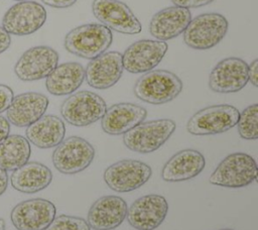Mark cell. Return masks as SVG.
I'll list each match as a JSON object with an SVG mask.
<instances>
[{"label": "cell", "instance_id": "1", "mask_svg": "<svg viewBox=\"0 0 258 230\" xmlns=\"http://www.w3.org/2000/svg\"><path fill=\"white\" fill-rule=\"evenodd\" d=\"M112 31L103 24L88 23L75 27L64 37V47L71 53L92 60L105 52L112 44Z\"/></svg>", "mask_w": 258, "mask_h": 230}, {"label": "cell", "instance_id": "2", "mask_svg": "<svg viewBox=\"0 0 258 230\" xmlns=\"http://www.w3.org/2000/svg\"><path fill=\"white\" fill-rule=\"evenodd\" d=\"M182 90L181 80L166 70L144 73L134 85L135 96L143 102L160 105L175 99Z\"/></svg>", "mask_w": 258, "mask_h": 230}, {"label": "cell", "instance_id": "3", "mask_svg": "<svg viewBox=\"0 0 258 230\" xmlns=\"http://www.w3.org/2000/svg\"><path fill=\"white\" fill-rule=\"evenodd\" d=\"M227 18L216 12L203 13L191 19L183 31L184 43L194 49H209L227 34Z\"/></svg>", "mask_w": 258, "mask_h": 230}, {"label": "cell", "instance_id": "4", "mask_svg": "<svg viewBox=\"0 0 258 230\" xmlns=\"http://www.w3.org/2000/svg\"><path fill=\"white\" fill-rule=\"evenodd\" d=\"M255 159L244 152H235L226 156L211 175L212 185L226 188H242L250 185L257 178Z\"/></svg>", "mask_w": 258, "mask_h": 230}, {"label": "cell", "instance_id": "5", "mask_svg": "<svg viewBox=\"0 0 258 230\" xmlns=\"http://www.w3.org/2000/svg\"><path fill=\"white\" fill-rule=\"evenodd\" d=\"M176 124L171 119H156L141 122L124 133L123 142L127 148L139 153L157 150L172 135Z\"/></svg>", "mask_w": 258, "mask_h": 230}, {"label": "cell", "instance_id": "6", "mask_svg": "<svg viewBox=\"0 0 258 230\" xmlns=\"http://www.w3.org/2000/svg\"><path fill=\"white\" fill-rule=\"evenodd\" d=\"M105 100L91 91H80L68 97L60 106L62 118L74 126H88L105 114Z\"/></svg>", "mask_w": 258, "mask_h": 230}, {"label": "cell", "instance_id": "7", "mask_svg": "<svg viewBox=\"0 0 258 230\" xmlns=\"http://www.w3.org/2000/svg\"><path fill=\"white\" fill-rule=\"evenodd\" d=\"M239 110L228 104L213 105L196 112L187 121L186 130L192 135H213L233 128L239 119Z\"/></svg>", "mask_w": 258, "mask_h": 230}, {"label": "cell", "instance_id": "8", "mask_svg": "<svg viewBox=\"0 0 258 230\" xmlns=\"http://www.w3.org/2000/svg\"><path fill=\"white\" fill-rule=\"evenodd\" d=\"M95 157L93 145L79 136H71L55 146L52 152L54 167L64 175H74L86 169Z\"/></svg>", "mask_w": 258, "mask_h": 230}, {"label": "cell", "instance_id": "9", "mask_svg": "<svg viewBox=\"0 0 258 230\" xmlns=\"http://www.w3.org/2000/svg\"><path fill=\"white\" fill-rule=\"evenodd\" d=\"M151 167L137 159H122L109 165L104 172L107 186L118 193L134 191L151 177Z\"/></svg>", "mask_w": 258, "mask_h": 230}, {"label": "cell", "instance_id": "10", "mask_svg": "<svg viewBox=\"0 0 258 230\" xmlns=\"http://www.w3.org/2000/svg\"><path fill=\"white\" fill-rule=\"evenodd\" d=\"M46 20L45 8L35 1H21L3 15L2 27L14 35H28L37 31Z\"/></svg>", "mask_w": 258, "mask_h": 230}, {"label": "cell", "instance_id": "11", "mask_svg": "<svg viewBox=\"0 0 258 230\" xmlns=\"http://www.w3.org/2000/svg\"><path fill=\"white\" fill-rule=\"evenodd\" d=\"M92 11L94 16L110 30L123 34H137L141 31L139 19L120 0H94Z\"/></svg>", "mask_w": 258, "mask_h": 230}, {"label": "cell", "instance_id": "12", "mask_svg": "<svg viewBox=\"0 0 258 230\" xmlns=\"http://www.w3.org/2000/svg\"><path fill=\"white\" fill-rule=\"evenodd\" d=\"M58 53L47 45L32 46L25 50L14 66L17 78L24 82L46 78L57 66Z\"/></svg>", "mask_w": 258, "mask_h": 230}, {"label": "cell", "instance_id": "13", "mask_svg": "<svg viewBox=\"0 0 258 230\" xmlns=\"http://www.w3.org/2000/svg\"><path fill=\"white\" fill-rule=\"evenodd\" d=\"M167 48L168 45L165 41L137 40L122 53L123 69L131 74L149 72L162 61Z\"/></svg>", "mask_w": 258, "mask_h": 230}, {"label": "cell", "instance_id": "14", "mask_svg": "<svg viewBox=\"0 0 258 230\" xmlns=\"http://www.w3.org/2000/svg\"><path fill=\"white\" fill-rule=\"evenodd\" d=\"M168 204L163 196L150 194L135 200L127 209L128 223L137 230H154L164 221Z\"/></svg>", "mask_w": 258, "mask_h": 230}, {"label": "cell", "instance_id": "15", "mask_svg": "<svg viewBox=\"0 0 258 230\" xmlns=\"http://www.w3.org/2000/svg\"><path fill=\"white\" fill-rule=\"evenodd\" d=\"M55 206L45 199H30L17 204L10 219L17 230H44L54 219Z\"/></svg>", "mask_w": 258, "mask_h": 230}, {"label": "cell", "instance_id": "16", "mask_svg": "<svg viewBox=\"0 0 258 230\" xmlns=\"http://www.w3.org/2000/svg\"><path fill=\"white\" fill-rule=\"evenodd\" d=\"M248 64L240 58L219 62L209 76V88L216 93H236L248 83Z\"/></svg>", "mask_w": 258, "mask_h": 230}, {"label": "cell", "instance_id": "17", "mask_svg": "<svg viewBox=\"0 0 258 230\" xmlns=\"http://www.w3.org/2000/svg\"><path fill=\"white\" fill-rule=\"evenodd\" d=\"M123 70L121 52H103L89 62L85 69V79L92 88L104 90L120 80Z\"/></svg>", "mask_w": 258, "mask_h": 230}, {"label": "cell", "instance_id": "18", "mask_svg": "<svg viewBox=\"0 0 258 230\" xmlns=\"http://www.w3.org/2000/svg\"><path fill=\"white\" fill-rule=\"evenodd\" d=\"M127 209V204L122 198L104 196L89 209L87 222L94 230H113L125 220Z\"/></svg>", "mask_w": 258, "mask_h": 230}, {"label": "cell", "instance_id": "19", "mask_svg": "<svg viewBox=\"0 0 258 230\" xmlns=\"http://www.w3.org/2000/svg\"><path fill=\"white\" fill-rule=\"evenodd\" d=\"M48 98L40 93L26 92L13 97L6 110V119L17 127H27L44 115Z\"/></svg>", "mask_w": 258, "mask_h": 230}, {"label": "cell", "instance_id": "20", "mask_svg": "<svg viewBox=\"0 0 258 230\" xmlns=\"http://www.w3.org/2000/svg\"><path fill=\"white\" fill-rule=\"evenodd\" d=\"M147 111L133 103H117L106 109L101 118V127L110 135H121L145 120Z\"/></svg>", "mask_w": 258, "mask_h": 230}, {"label": "cell", "instance_id": "21", "mask_svg": "<svg viewBox=\"0 0 258 230\" xmlns=\"http://www.w3.org/2000/svg\"><path fill=\"white\" fill-rule=\"evenodd\" d=\"M190 20L191 14L188 9L178 6L166 7L152 16L149 31L154 38L165 41L182 33Z\"/></svg>", "mask_w": 258, "mask_h": 230}, {"label": "cell", "instance_id": "22", "mask_svg": "<svg viewBox=\"0 0 258 230\" xmlns=\"http://www.w3.org/2000/svg\"><path fill=\"white\" fill-rule=\"evenodd\" d=\"M206 160L196 149H182L173 154L163 165L161 178L165 182H182L197 177L203 171Z\"/></svg>", "mask_w": 258, "mask_h": 230}, {"label": "cell", "instance_id": "23", "mask_svg": "<svg viewBox=\"0 0 258 230\" xmlns=\"http://www.w3.org/2000/svg\"><path fill=\"white\" fill-rule=\"evenodd\" d=\"M66 134L63 121L55 115H42L27 126L26 139L39 148H51L59 144Z\"/></svg>", "mask_w": 258, "mask_h": 230}, {"label": "cell", "instance_id": "24", "mask_svg": "<svg viewBox=\"0 0 258 230\" xmlns=\"http://www.w3.org/2000/svg\"><path fill=\"white\" fill-rule=\"evenodd\" d=\"M85 80L84 67L76 62L57 65L46 77L45 87L48 93L54 96L73 94Z\"/></svg>", "mask_w": 258, "mask_h": 230}, {"label": "cell", "instance_id": "25", "mask_svg": "<svg viewBox=\"0 0 258 230\" xmlns=\"http://www.w3.org/2000/svg\"><path fill=\"white\" fill-rule=\"evenodd\" d=\"M52 180L51 170L37 161L26 162L13 170L10 177L11 186L18 192L32 194L44 190Z\"/></svg>", "mask_w": 258, "mask_h": 230}, {"label": "cell", "instance_id": "26", "mask_svg": "<svg viewBox=\"0 0 258 230\" xmlns=\"http://www.w3.org/2000/svg\"><path fill=\"white\" fill-rule=\"evenodd\" d=\"M29 141L21 135H8L0 142V167L7 170H14L24 163L30 157Z\"/></svg>", "mask_w": 258, "mask_h": 230}, {"label": "cell", "instance_id": "27", "mask_svg": "<svg viewBox=\"0 0 258 230\" xmlns=\"http://www.w3.org/2000/svg\"><path fill=\"white\" fill-rule=\"evenodd\" d=\"M237 128L239 135L247 140L258 138V104H252L240 113Z\"/></svg>", "mask_w": 258, "mask_h": 230}, {"label": "cell", "instance_id": "28", "mask_svg": "<svg viewBox=\"0 0 258 230\" xmlns=\"http://www.w3.org/2000/svg\"><path fill=\"white\" fill-rule=\"evenodd\" d=\"M44 230H91L88 222L80 217L59 215Z\"/></svg>", "mask_w": 258, "mask_h": 230}, {"label": "cell", "instance_id": "29", "mask_svg": "<svg viewBox=\"0 0 258 230\" xmlns=\"http://www.w3.org/2000/svg\"><path fill=\"white\" fill-rule=\"evenodd\" d=\"M13 91L6 85L0 84V113L6 111L13 99Z\"/></svg>", "mask_w": 258, "mask_h": 230}, {"label": "cell", "instance_id": "30", "mask_svg": "<svg viewBox=\"0 0 258 230\" xmlns=\"http://www.w3.org/2000/svg\"><path fill=\"white\" fill-rule=\"evenodd\" d=\"M214 0H171L174 6L183 8H198L212 3Z\"/></svg>", "mask_w": 258, "mask_h": 230}, {"label": "cell", "instance_id": "31", "mask_svg": "<svg viewBox=\"0 0 258 230\" xmlns=\"http://www.w3.org/2000/svg\"><path fill=\"white\" fill-rule=\"evenodd\" d=\"M248 79L254 87H258V60H254L248 66Z\"/></svg>", "mask_w": 258, "mask_h": 230}, {"label": "cell", "instance_id": "32", "mask_svg": "<svg viewBox=\"0 0 258 230\" xmlns=\"http://www.w3.org/2000/svg\"><path fill=\"white\" fill-rule=\"evenodd\" d=\"M45 5L53 8H68L74 5L78 0H41Z\"/></svg>", "mask_w": 258, "mask_h": 230}, {"label": "cell", "instance_id": "33", "mask_svg": "<svg viewBox=\"0 0 258 230\" xmlns=\"http://www.w3.org/2000/svg\"><path fill=\"white\" fill-rule=\"evenodd\" d=\"M11 44V36L10 34L0 26V54L4 52Z\"/></svg>", "mask_w": 258, "mask_h": 230}, {"label": "cell", "instance_id": "34", "mask_svg": "<svg viewBox=\"0 0 258 230\" xmlns=\"http://www.w3.org/2000/svg\"><path fill=\"white\" fill-rule=\"evenodd\" d=\"M10 132V123L9 121L0 115V142H2Z\"/></svg>", "mask_w": 258, "mask_h": 230}, {"label": "cell", "instance_id": "35", "mask_svg": "<svg viewBox=\"0 0 258 230\" xmlns=\"http://www.w3.org/2000/svg\"><path fill=\"white\" fill-rule=\"evenodd\" d=\"M7 185H8L7 171L0 167V196L5 193L7 189Z\"/></svg>", "mask_w": 258, "mask_h": 230}, {"label": "cell", "instance_id": "36", "mask_svg": "<svg viewBox=\"0 0 258 230\" xmlns=\"http://www.w3.org/2000/svg\"><path fill=\"white\" fill-rule=\"evenodd\" d=\"M0 230H5V221L0 218Z\"/></svg>", "mask_w": 258, "mask_h": 230}, {"label": "cell", "instance_id": "37", "mask_svg": "<svg viewBox=\"0 0 258 230\" xmlns=\"http://www.w3.org/2000/svg\"><path fill=\"white\" fill-rule=\"evenodd\" d=\"M14 1H19V2H21V1H27V0H14Z\"/></svg>", "mask_w": 258, "mask_h": 230}, {"label": "cell", "instance_id": "38", "mask_svg": "<svg viewBox=\"0 0 258 230\" xmlns=\"http://www.w3.org/2000/svg\"><path fill=\"white\" fill-rule=\"evenodd\" d=\"M220 230H233V229H220Z\"/></svg>", "mask_w": 258, "mask_h": 230}]
</instances>
